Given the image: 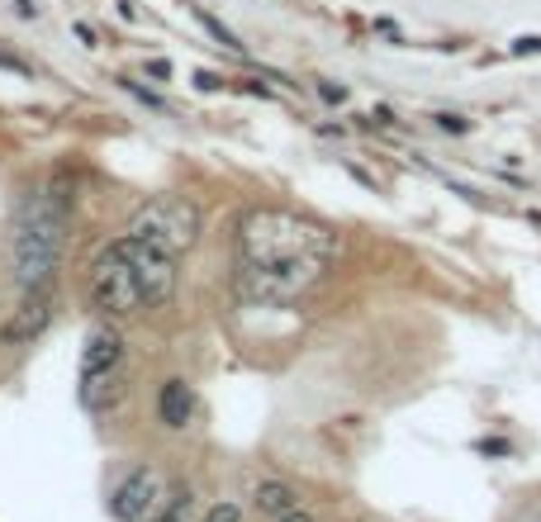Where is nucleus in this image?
<instances>
[{
  "instance_id": "obj_16",
  "label": "nucleus",
  "mask_w": 541,
  "mask_h": 522,
  "mask_svg": "<svg viewBox=\"0 0 541 522\" xmlns=\"http://www.w3.org/2000/svg\"><path fill=\"white\" fill-rule=\"evenodd\" d=\"M437 128H446V134H471V119H461V115H437Z\"/></svg>"
},
{
  "instance_id": "obj_6",
  "label": "nucleus",
  "mask_w": 541,
  "mask_h": 522,
  "mask_svg": "<svg viewBox=\"0 0 541 522\" xmlns=\"http://www.w3.org/2000/svg\"><path fill=\"white\" fill-rule=\"evenodd\" d=\"M119 242V252L134 261V271H138V285H143V300L147 309H166L176 300V285H181V271H176V252H166L157 247V242H143V238H115Z\"/></svg>"
},
{
  "instance_id": "obj_11",
  "label": "nucleus",
  "mask_w": 541,
  "mask_h": 522,
  "mask_svg": "<svg viewBox=\"0 0 541 522\" xmlns=\"http://www.w3.org/2000/svg\"><path fill=\"white\" fill-rule=\"evenodd\" d=\"M252 508L266 522H275V517H285L294 508H304V499H300V489H294L290 480H257L252 484Z\"/></svg>"
},
{
  "instance_id": "obj_15",
  "label": "nucleus",
  "mask_w": 541,
  "mask_h": 522,
  "mask_svg": "<svg viewBox=\"0 0 541 522\" xmlns=\"http://www.w3.org/2000/svg\"><path fill=\"white\" fill-rule=\"evenodd\" d=\"M200 522H247V517H242V508H238V503H229V499H219L214 508H210V513L200 517Z\"/></svg>"
},
{
  "instance_id": "obj_8",
  "label": "nucleus",
  "mask_w": 541,
  "mask_h": 522,
  "mask_svg": "<svg viewBox=\"0 0 541 522\" xmlns=\"http://www.w3.org/2000/svg\"><path fill=\"white\" fill-rule=\"evenodd\" d=\"M124 366V332L115 319H100L96 328L86 332V347H81V376H77V395L105 385L109 376H119Z\"/></svg>"
},
{
  "instance_id": "obj_3",
  "label": "nucleus",
  "mask_w": 541,
  "mask_h": 522,
  "mask_svg": "<svg viewBox=\"0 0 541 522\" xmlns=\"http://www.w3.org/2000/svg\"><path fill=\"white\" fill-rule=\"evenodd\" d=\"M332 261H238L233 290L247 304H294L328 275Z\"/></svg>"
},
{
  "instance_id": "obj_21",
  "label": "nucleus",
  "mask_w": 541,
  "mask_h": 522,
  "mask_svg": "<svg viewBox=\"0 0 541 522\" xmlns=\"http://www.w3.org/2000/svg\"><path fill=\"white\" fill-rule=\"evenodd\" d=\"M275 522H319L309 508H294V513H285V517H275Z\"/></svg>"
},
{
  "instance_id": "obj_2",
  "label": "nucleus",
  "mask_w": 541,
  "mask_h": 522,
  "mask_svg": "<svg viewBox=\"0 0 541 522\" xmlns=\"http://www.w3.org/2000/svg\"><path fill=\"white\" fill-rule=\"evenodd\" d=\"M342 238L319 219L290 210H247L238 219V256L242 261H332Z\"/></svg>"
},
{
  "instance_id": "obj_20",
  "label": "nucleus",
  "mask_w": 541,
  "mask_h": 522,
  "mask_svg": "<svg viewBox=\"0 0 541 522\" xmlns=\"http://www.w3.org/2000/svg\"><path fill=\"white\" fill-rule=\"evenodd\" d=\"M0 67H10V71H20V77H29V67L20 58H10V52H0Z\"/></svg>"
},
{
  "instance_id": "obj_12",
  "label": "nucleus",
  "mask_w": 541,
  "mask_h": 522,
  "mask_svg": "<svg viewBox=\"0 0 541 522\" xmlns=\"http://www.w3.org/2000/svg\"><path fill=\"white\" fill-rule=\"evenodd\" d=\"M191 517H195V489L191 484H176V489L166 494V503L147 522H191Z\"/></svg>"
},
{
  "instance_id": "obj_9",
  "label": "nucleus",
  "mask_w": 541,
  "mask_h": 522,
  "mask_svg": "<svg viewBox=\"0 0 541 522\" xmlns=\"http://www.w3.org/2000/svg\"><path fill=\"white\" fill-rule=\"evenodd\" d=\"M48 323H52V285L48 290H24V304L10 313L5 328H0V342H10V347L33 342Z\"/></svg>"
},
{
  "instance_id": "obj_18",
  "label": "nucleus",
  "mask_w": 541,
  "mask_h": 522,
  "mask_svg": "<svg viewBox=\"0 0 541 522\" xmlns=\"http://www.w3.org/2000/svg\"><path fill=\"white\" fill-rule=\"evenodd\" d=\"M147 77H153V81H172V62H147Z\"/></svg>"
},
{
  "instance_id": "obj_17",
  "label": "nucleus",
  "mask_w": 541,
  "mask_h": 522,
  "mask_svg": "<svg viewBox=\"0 0 541 522\" xmlns=\"http://www.w3.org/2000/svg\"><path fill=\"white\" fill-rule=\"evenodd\" d=\"M319 96L332 100V105H342L347 100V86H332V81H319Z\"/></svg>"
},
{
  "instance_id": "obj_4",
  "label": "nucleus",
  "mask_w": 541,
  "mask_h": 522,
  "mask_svg": "<svg viewBox=\"0 0 541 522\" xmlns=\"http://www.w3.org/2000/svg\"><path fill=\"white\" fill-rule=\"evenodd\" d=\"M128 238H143V242H157V247L166 252H191L200 233H204V210L195 200L185 195H157L134 210V219H128Z\"/></svg>"
},
{
  "instance_id": "obj_19",
  "label": "nucleus",
  "mask_w": 541,
  "mask_h": 522,
  "mask_svg": "<svg viewBox=\"0 0 541 522\" xmlns=\"http://www.w3.org/2000/svg\"><path fill=\"white\" fill-rule=\"evenodd\" d=\"M513 52H518V58H527V52H541V39H518Z\"/></svg>"
},
{
  "instance_id": "obj_7",
  "label": "nucleus",
  "mask_w": 541,
  "mask_h": 522,
  "mask_svg": "<svg viewBox=\"0 0 541 522\" xmlns=\"http://www.w3.org/2000/svg\"><path fill=\"white\" fill-rule=\"evenodd\" d=\"M162 503H166V475L147 461L109 484V517L115 522H147Z\"/></svg>"
},
{
  "instance_id": "obj_14",
  "label": "nucleus",
  "mask_w": 541,
  "mask_h": 522,
  "mask_svg": "<svg viewBox=\"0 0 541 522\" xmlns=\"http://www.w3.org/2000/svg\"><path fill=\"white\" fill-rule=\"evenodd\" d=\"M119 81V90H128V96H134L138 105H147V109H157V115H172V105H166L162 96H157V90H147V86H138L134 77H115Z\"/></svg>"
},
{
  "instance_id": "obj_5",
  "label": "nucleus",
  "mask_w": 541,
  "mask_h": 522,
  "mask_svg": "<svg viewBox=\"0 0 541 522\" xmlns=\"http://www.w3.org/2000/svg\"><path fill=\"white\" fill-rule=\"evenodd\" d=\"M86 300H90V309H96L100 319H134V313L147 309L143 285H138V271H134V261L119 252V242H109V247L90 261V271H86Z\"/></svg>"
},
{
  "instance_id": "obj_13",
  "label": "nucleus",
  "mask_w": 541,
  "mask_h": 522,
  "mask_svg": "<svg viewBox=\"0 0 541 522\" xmlns=\"http://www.w3.org/2000/svg\"><path fill=\"white\" fill-rule=\"evenodd\" d=\"M191 14H195V24H200L204 33H210V39H214L219 48H229V52H247V48H242V39H238V33H233L229 24H223V20H214V14L204 10V5H191Z\"/></svg>"
},
{
  "instance_id": "obj_1",
  "label": "nucleus",
  "mask_w": 541,
  "mask_h": 522,
  "mask_svg": "<svg viewBox=\"0 0 541 522\" xmlns=\"http://www.w3.org/2000/svg\"><path fill=\"white\" fill-rule=\"evenodd\" d=\"M67 228H71V204L52 191H33L20 200L10 223V271L20 290H48L62 271L67 256Z\"/></svg>"
},
{
  "instance_id": "obj_10",
  "label": "nucleus",
  "mask_w": 541,
  "mask_h": 522,
  "mask_svg": "<svg viewBox=\"0 0 541 522\" xmlns=\"http://www.w3.org/2000/svg\"><path fill=\"white\" fill-rule=\"evenodd\" d=\"M157 418H162V427H172V433H185V427H191V418H195V389H191V380H181V376L162 380V389H157Z\"/></svg>"
}]
</instances>
